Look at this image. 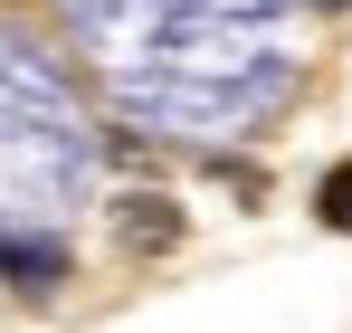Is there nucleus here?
<instances>
[{
  "label": "nucleus",
  "instance_id": "obj_1",
  "mask_svg": "<svg viewBox=\"0 0 352 333\" xmlns=\"http://www.w3.org/2000/svg\"><path fill=\"white\" fill-rule=\"evenodd\" d=\"M115 228H124V248H172V238H181V210L162 200V191H133V200L115 210Z\"/></svg>",
  "mask_w": 352,
  "mask_h": 333
},
{
  "label": "nucleus",
  "instance_id": "obj_2",
  "mask_svg": "<svg viewBox=\"0 0 352 333\" xmlns=\"http://www.w3.org/2000/svg\"><path fill=\"white\" fill-rule=\"evenodd\" d=\"M0 277H19V286H58L67 257L48 248V238H0Z\"/></svg>",
  "mask_w": 352,
  "mask_h": 333
},
{
  "label": "nucleus",
  "instance_id": "obj_3",
  "mask_svg": "<svg viewBox=\"0 0 352 333\" xmlns=\"http://www.w3.org/2000/svg\"><path fill=\"white\" fill-rule=\"evenodd\" d=\"M314 210H324V228H343V238H352V162H333V171H324Z\"/></svg>",
  "mask_w": 352,
  "mask_h": 333
}]
</instances>
